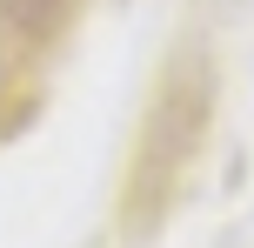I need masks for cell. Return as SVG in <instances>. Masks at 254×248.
I'll return each mask as SVG.
<instances>
[]
</instances>
